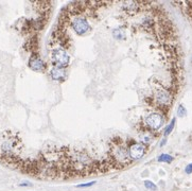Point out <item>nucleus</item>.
Segmentation results:
<instances>
[{
	"mask_svg": "<svg viewBox=\"0 0 192 191\" xmlns=\"http://www.w3.org/2000/svg\"><path fill=\"white\" fill-rule=\"evenodd\" d=\"M24 150V143L17 133L5 131L0 136V157L6 163H18V156Z\"/></svg>",
	"mask_w": 192,
	"mask_h": 191,
	"instance_id": "obj_1",
	"label": "nucleus"
},
{
	"mask_svg": "<svg viewBox=\"0 0 192 191\" xmlns=\"http://www.w3.org/2000/svg\"><path fill=\"white\" fill-rule=\"evenodd\" d=\"M111 141L113 143L109 146V159H107L111 168L123 169L131 165L133 160L129 155V146L124 144L123 141L118 137H116Z\"/></svg>",
	"mask_w": 192,
	"mask_h": 191,
	"instance_id": "obj_2",
	"label": "nucleus"
},
{
	"mask_svg": "<svg viewBox=\"0 0 192 191\" xmlns=\"http://www.w3.org/2000/svg\"><path fill=\"white\" fill-rule=\"evenodd\" d=\"M50 59L52 63L53 67H59V68H66L70 65V55L62 48H55L51 51L50 54Z\"/></svg>",
	"mask_w": 192,
	"mask_h": 191,
	"instance_id": "obj_3",
	"label": "nucleus"
},
{
	"mask_svg": "<svg viewBox=\"0 0 192 191\" xmlns=\"http://www.w3.org/2000/svg\"><path fill=\"white\" fill-rule=\"evenodd\" d=\"M72 16L73 17L70 19V24L72 27L73 31L75 32V34L80 35V36L87 34L90 31V24H89L88 20L80 14L72 15Z\"/></svg>",
	"mask_w": 192,
	"mask_h": 191,
	"instance_id": "obj_4",
	"label": "nucleus"
},
{
	"mask_svg": "<svg viewBox=\"0 0 192 191\" xmlns=\"http://www.w3.org/2000/svg\"><path fill=\"white\" fill-rule=\"evenodd\" d=\"M154 101L158 106L162 108H167L170 106L173 101V95L166 88H157L154 95Z\"/></svg>",
	"mask_w": 192,
	"mask_h": 191,
	"instance_id": "obj_5",
	"label": "nucleus"
},
{
	"mask_svg": "<svg viewBox=\"0 0 192 191\" xmlns=\"http://www.w3.org/2000/svg\"><path fill=\"white\" fill-rule=\"evenodd\" d=\"M164 121H165V117L160 113H152V114L148 115L146 117V119H144L146 126L149 130L152 131H157L158 128H161Z\"/></svg>",
	"mask_w": 192,
	"mask_h": 191,
	"instance_id": "obj_6",
	"label": "nucleus"
},
{
	"mask_svg": "<svg viewBox=\"0 0 192 191\" xmlns=\"http://www.w3.org/2000/svg\"><path fill=\"white\" fill-rule=\"evenodd\" d=\"M129 155L132 160H138L142 158L147 153V146L140 142H133L132 146H128Z\"/></svg>",
	"mask_w": 192,
	"mask_h": 191,
	"instance_id": "obj_7",
	"label": "nucleus"
},
{
	"mask_svg": "<svg viewBox=\"0 0 192 191\" xmlns=\"http://www.w3.org/2000/svg\"><path fill=\"white\" fill-rule=\"evenodd\" d=\"M28 65L29 67L32 70H34V71L42 72V71H45V69H46V64H45V62L39 57V55L37 54L36 52L31 55Z\"/></svg>",
	"mask_w": 192,
	"mask_h": 191,
	"instance_id": "obj_8",
	"label": "nucleus"
},
{
	"mask_svg": "<svg viewBox=\"0 0 192 191\" xmlns=\"http://www.w3.org/2000/svg\"><path fill=\"white\" fill-rule=\"evenodd\" d=\"M146 2H140V1H125L122 3V9L124 12L129 13V14L133 15L135 13L139 12V10L144 5Z\"/></svg>",
	"mask_w": 192,
	"mask_h": 191,
	"instance_id": "obj_9",
	"label": "nucleus"
},
{
	"mask_svg": "<svg viewBox=\"0 0 192 191\" xmlns=\"http://www.w3.org/2000/svg\"><path fill=\"white\" fill-rule=\"evenodd\" d=\"M50 77L52 80L57 82H63L67 77V72L64 68H59V67H52L50 70Z\"/></svg>",
	"mask_w": 192,
	"mask_h": 191,
	"instance_id": "obj_10",
	"label": "nucleus"
},
{
	"mask_svg": "<svg viewBox=\"0 0 192 191\" xmlns=\"http://www.w3.org/2000/svg\"><path fill=\"white\" fill-rule=\"evenodd\" d=\"M174 5H177L182 9L184 14L188 17L192 21V1H187V2H174Z\"/></svg>",
	"mask_w": 192,
	"mask_h": 191,
	"instance_id": "obj_11",
	"label": "nucleus"
},
{
	"mask_svg": "<svg viewBox=\"0 0 192 191\" xmlns=\"http://www.w3.org/2000/svg\"><path fill=\"white\" fill-rule=\"evenodd\" d=\"M113 36L117 41H124L126 38V33L123 28H116L113 31Z\"/></svg>",
	"mask_w": 192,
	"mask_h": 191,
	"instance_id": "obj_12",
	"label": "nucleus"
},
{
	"mask_svg": "<svg viewBox=\"0 0 192 191\" xmlns=\"http://www.w3.org/2000/svg\"><path fill=\"white\" fill-rule=\"evenodd\" d=\"M173 157L171 156V155L169 154H160L159 156H158L157 160L159 161V163H168L170 164L171 161H173Z\"/></svg>",
	"mask_w": 192,
	"mask_h": 191,
	"instance_id": "obj_13",
	"label": "nucleus"
},
{
	"mask_svg": "<svg viewBox=\"0 0 192 191\" xmlns=\"http://www.w3.org/2000/svg\"><path fill=\"white\" fill-rule=\"evenodd\" d=\"M175 120H176L175 118L172 119L171 123L169 124V125L167 126L166 128H165V132H164L165 136H168V135H170V134H171V132L173 131V128H174V125H175Z\"/></svg>",
	"mask_w": 192,
	"mask_h": 191,
	"instance_id": "obj_14",
	"label": "nucleus"
},
{
	"mask_svg": "<svg viewBox=\"0 0 192 191\" xmlns=\"http://www.w3.org/2000/svg\"><path fill=\"white\" fill-rule=\"evenodd\" d=\"M177 115L178 117H180V118H184V117H186L187 115V110L186 108L184 107V105H179L177 108Z\"/></svg>",
	"mask_w": 192,
	"mask_h": 191,
	"instance_id": "obj_15",
	"label": "nucleus"
},
{
	"mask_svg": "<svg viewBox=\"0 0 192 191\" xmlns=\"http://www.w3.org/2000/svg\"><path fill=\"white\" fill-rule=\"evenodd\" d=\"M144 186H146V187L148 188V189H150V190H153V191L157 190L156 185L154 183H152L151 181H146V182H144Z\"/></svg>",
	"mask_w": 192,
	"mask_h": 191,
	"instance_id": "obj_16",
	"label": "nucleus"
},
{
	"mask_svg": "<svg viewBox=\"0 0 192 191\" xmlns=\"http://www.w3.org/2000/svg\"><path fill=\"white\" fill-rule=\"evenodd\" d=\"M96 182H90V183H86V184H81V185H79L78 187L79 188H84V187H90V186L95 185Z\"/></svg>",
	"mask_w": 192,
	"mask_h": 191,
	"instance_id": "obj_17",
	"label": "nucleus"
},
{
	"mask_svg": "<svg viewBox=\"0 0 192 191\" xmlns=\"http://www.w3.org/2000/svg\"><path fill=\"white\" fill-rule=\"evenodd\" d=\"M185 171H186L187 174H190V173H192V163L189 164V165L187 166L186 169H185Z\"/></svg>",
	"mask_w": 192,
	"mask_h": 191,
	"instance_id": "obj_18",
	"label": "nucleus"
},
{
	"mask_svg": "<svg viewBox=\"0 0 192 191\" xmlns=\"http://www.w3.org/2000/svg\"><path fill=\"white\" fill-rule=\"evenodd\" d=\"M20 186H30V184L29 183H21Z\"/></svg>",
	"mask_w": 192,
	"mask_h": 191,
	"instance_id": "obj_19",
	"label": "nucleus"
},
{
	"mask_svg": "<svg viewBox=\"0 0 192 191\" xmlns=\"http://www.w3.org/2000/svg\"><path fill=\"white\" fill-rule=\"evenodd\" d=\"M165 143H166V139H164V140L161 141V143H160V146H164Z\"/></svg>",
	"mask_w": 192,
	"mask_h": 191,
	"instance_id": "obj_20",
	"label": "nucleus"
}]
</instances>
